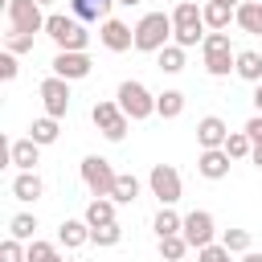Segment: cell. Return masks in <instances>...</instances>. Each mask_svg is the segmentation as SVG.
<instances>
[{"mask_svg":"<svg viewBox=\"0 0 262 262\" xmlns=\"http://www.w3.org/2000/svg\"><path fill=\"white\" fill-rule=\"evenodd\" d=\"M188 250H192V246L184 242V233H176V237H160V258H164V262H184Z\"/></svg>","mask_w":262,"mask_h":262,"instance_id":"28","label":"cell"},{"mask_svg":"<svg viewBox=\"0 0 262 262\" xmlns=\"http://www.w3.org/2000/svg\"><path fill=\"white\" fill-rule=\"evenodd\" d=\"M37 94H41V106H45L49 119H66V111H70V82H66V78L49 74V78L37 86Z\"/></svg>","mask_w":262,"mask_h":262,"instance_id":"9","label":"cell"},{"mask_svg":"<svg viewBox=\"0 0 262 262\" xmlns=\"http://www.w3.org/2000/svg\"><path fill=\"white\" fill-rule=\"evenodd\" d=\"M217 4H229V8H233V12H237V4H242V0H217Z\"/></svg>","mask_w":262,"mask_h":262,"instance_id":"43","label":"cell"},{"mask_svg":"<svg viewBox=\"0 0 262 262\" xmlns=\"http://www.w3.org/2000/svg\"><path fill=\"white\" fill-rule=\"evenodd\" d=\"M90 119H94V127L102 131V139H111V143H119V139L127 135V123H131V119L119 111V102H106V98L90 106Z\"/></svg>","mask_w":262,"mask_h":262,"instance_id":"7","label":"cell"},{"mask_svg":"<svg viewBox=\"0 0 262 262\" xmlns=\"http://www.w3.org/2000/svg\"><path fill=\"white\" fill-rule=\"evenodd\" d=\"M242 262H262V254H254V250H246V254H242Z\"/></svg>","mask_w":262,"mask_h":262,"instance_id":"42","label":"cell"},{"mask_svg":"<svg viewBox=\"0 0 262 262\" xmlns=\"http://www.w3.org/2000/svg\"><path fill=\"white\" fill-rule=\"evenodd\" d=\"M196 262H233V254L221 246V242H213V246H205V250H196Z\"/></svg>","mask_w":262,"mask_h":262,"instance_id":"35","label":"cell"},{"mask_svg":"<svg viewBox=\"0 0 262 262\" xmlns=\"http://www.w3.org/2000/svg\"><path fill=\"white\" fill-rule=\"evenodd\" d=\"M225 151H229V160H246V156L254 151V139H250L246 131H229V139H225Z\"/></svg>","mask_w":262,"mask_h":262,"instance_id":"30","label":"cell"},{"mask_svg":"<svg viewBox=\"0 0 262 262\" xmlns=\"http://www.w3.org/2000/svg\"><path fill=\"white\" fill-rule=\"evenodd\" d=\"M33 233H37V217H33V213H16V217L8 221V237H16V242H37Z\"/></svg>","mask_w":262,"mask_h":262,"instance_id":"27","label":"cell"},{"mask_svg":"<svg viewBox=\"0 0 262 262\" xmlns=\"http://www.w3.org/2000/svg\"><path fill=\"white\" fill-rule=\"evenodd\" d=\"M57 119H49V115H41V119H33V127H29V139L37 143V147H49V143H57Z\"/></svg>","mask_w":262,"mask_h":262,"instance_id":"24","label":"cell"},{"mask_svg":"<svg viewBox=\"0 0 262 262\" xmlns=\"http://www.w3.org/2000/svg\"><path fill=\"white\" fill-rule=\"evenodd\" d=\"M225 139H229V127H225V119H217V115H205V119L196 123V143H201V151H209V147H225Z\"/></svg>","mask_w":262,"mask_h":262,"instance_id":"14","label":"cell"},{"mask_svg":"<svg viewBox=\"0 0 262 262\" xmlns=\"http://www.w3.org/2000/svg\"><path fill=\"white\" fill-rule=\"evenodd\" d=\"M29 262H61L53 242H29Z\"/></svg>","mask_w":262,"mask_h":262,"instance_id":"34","label":"cell"},{"mask_svg":"<svg viewBox=\"0 0 262 262\" xmlns=\"http://www.w3.org/2000/svg\"><path fill=\"white\" fill-rule=\"evenodd\" d=\"M115 180H119V172L111 168V160H102V156H86L82 160V184L90 188V196H111Z\"/></svg>","mask_w":262,"mask_h":262,"instance_id":"6","label":"cell"},{"mask_svg":"<svg viewBox=\"0 0 262 262\" xmlns=\"http://www.w3.org/2000/svg\"><path fill=\"white\" fill-rule=\"evenodd\" d=\"M201 57H205V70H209L213 78H225V74L233 70V61H237V53L229 49V33H205Z\"/></svg>","mask_w":262,"mask_h":262,"instance_id":"5","label":"cell"},{"mask_svg":"<svg viewBox=\"0 0 262 262\" xmlns=\"http://www.w3.org/2000/svg\"><path fill=\"white\" fill-rule=\"evenodd\" d=\"M98 41H102L111 53H123V49H131V45H135V29H131V25H123V20H115V16H106V20H102V29H98Z\"/></svg>","mask_w":262,"mask_h":262,"instance_id":"12","label":"cell"},{"mask_svg":"<svg viewBox=\"0 0 262 262\" xmlns=\"http://www.w3.org/2000/svg\"><path fill=\"white\" fill-rule=\"evenodd\" d=\"M57 242H61L66 250H78V246H86V242H90V225H86V221H61Z\"/></svg>","mask_w":262,"mask_h":262,"instance_id":"23","label":"cell"},{"mask_svg":"<svg viewBox=\"0 0 262 262\" xmlns=\"http://www.w3.org/2000/svg\"><path fill=\"white\" fill-rule=\"evenodd\" d=\"M242 131H246V135H250L254 143H262V115H254V119H250V123H246Z\"/></svg>","mask_w":262,"mask_h":262,"instance_id":"38","label":"cell"},{"mask_svg":"<svg viewBox=\"0 0 262 262\" xmlns=\"http://www.w3.org/2000/svg\"><path fill=\"white\" fill-rule=\"evenodd\" d=\"M41 192H45V184H41L37 172H16V180H12V196L16 201H37Z\"/></svg>","mask_w":262,"mask_h":262,"instance_id":"22","label":"cell"},{"mask_svg":"<svg viewBox=\"0 0 262 262\" xmlns=\"http://www.w3.org/2000/svg\"><path fill=\"white\" fill-rule=\"evenodd\" d=\"M115 102H119V111H123L131 123H143V119H151V115H156V94H151L143 82H135V78L119 82Z\"/></svg>","mask_w":262,"mask_h":262,"instance_id":"3","label":"cell"},{"mask_svg":"<svg viewBox=\"0 0 262 262\" xmlns=\"http://www.w3.org/2000/svg\"><path fill=\"white\" fill-rule=\"evenodd\" d=\"M0 262H29V246H20L16 237L0 242Z\"/></svg>","mask_w":262,"mask_h":262,"instance_id":"33","label":"cell"},{"mask_svg":"<svg viewBox=\"0 0 262 262\" xmlns=\"http://www.w3.org/2000/svg\"><path fill=\"white\" fill-rule=\"evenodd\" d=\"M115 4H123V8H131V4H139V0H115Z\"/></svg>","mask_w":262,"mask_h":262,"instance_id":"44","label":"cell"},{"mask_svg":"<svg viewBox=\"0 0 262 262\" xmlns=\"http://www.w3.org/2000/svg\"><path fill=\"white\" fill-rule=\"evenodd\" d=\"M258 4H262V0H258Z\"/></svg>","mask_w":262,"mask_h":262,"instance_id":"47","label":"cell"},{"mask_svg":"<svg viewBox=\"0 0 262 262\" xmlns=\"http://www.w3.org/2000/svg\"><path fill=\"white\" fill-rule=\"evenodd\" d=\"M201 16H205V29L209 33H225L229 20H233V8L229 4H217V0H205L201 4Z\"/></svg>","mask_w":262,"mask_h":262,"instance_id":"18","label":"cell"},{"mask_svg":"<svg viewBox=\"0 0 262 262\" xmlns=\"http://www.w3.org/2000/svg\"><path fill=\"white\" fill-rule=\"evenodd\" d=\"M172 12H147L135 25V49L139 53H160L164 45H172Z\"/></svg>","mask_w":262,"mask_h":262,"instance_id":"2","label":"cell"},{"mask_svg":"<svg viewBox=\"0 0 262 262\" xmlns=\"http://www.w3.org/2000/svg\"><path fill=\"white\" fill-rule=\"evenodd\" d=\"M90 4H94V8L102 12V20H106V16H111V4H115V0H90Z\"/></svg>","mask_w":262,"mask_h":262,"instance_id":"39","label":"cell"},{"mask_svg":"<svg viewBox=\"0 0 262 262\" xmlns=\"http://www.w3.org/2000/svg\"><path fill=\"white\" fill-rule=\"evenodd\" d=\"M172 29H176V33H172V41H176L180 49H192L196 41H205V33H201V29H205L201 8H196L192 0H180V4L172 8Z\"/></svg>","mask_w":262,"mask_h":262,"instance_id":"4","label":"cell"},{"mask_svg":"<svg viewBox=\"0 0 262 262\" xmlns=\"http://www.w3.org/2000/svg\"><path fill=\"white\" fill-rule=\"evenodd\" d=\"M8 160H12L20 172H33V168L41 164V147H37L29 135H25V139H12V143H8Z\"/></svg>","mask_w":262,"mask_h":262,"instance_id":"16","label":"cell"},{"mask_svg":"<svg viewBox=\"0 0 262 262\" xmlns=\"http://www.w3.org/2000/svg\"><path fill=\"white\" fill-rule=\"evenodd\" d=\"M254 106H258V115H262V82L254 86Z\"/></svg>","mask_w":262,"mask_h":262,"instance_id":"41","label":"cell"},{"mask_svg":"<svg viewBox=\"0 0 262 262\" xmlns=\"http://www.w3.org/2000/svg\"><path fill=\"white\" fill-rule=\"evenodd\" d=\"M119 237H123V225H119V221H115V225L90 229V242H94V246H119Z\"/></svg>","mask_w":262,"mask_h":262,"instance_id":"32","label":"cell"},{"mask_svg":"<svg viewBox=\"0 0 262 262\" xmlns=\"http://www.w3.org/2000/svg\"><path fill=\"white\" fill-rule=\"evenodd\" d=\"M4 49H8V53H29V49H33V37H29V33H8V37H4Z\"/></svg>","mask_w":262,"mask_h":262,"instance_id":"36","label":"cell"},{"mask_svg":"<svg viewBox=\"0 0 262 262\" xmlns=\"http://www.w3.org/2000/svg\"><path fill=\"white\" fill-rule=\"evenodd\" d=\"M160 70H164V74H180V70H184V49H180L176 41L160 49Z\"/></svg>","mask_w":262,"mask_h":262,"instance_id":"29","label":"cell"},{"mask_svg":"<svg viewBox=\"0 0 262 262\" xmlns=\"http://www.w3.org/2000/svg\"><path fill=\"white\" fill-rule=\"evenodd\" d=\"M250 160H254V164L262 168V143H254V151H250Z\"/></svg>","mask_w":262,"mask_h":262,"instance_id":"40","label":"cell"},{"mask_svg":"<svg viewBox=\"0 0 262 262\" xmlns=\"http://www.w3.org/2000/svg\"><path fill=\"white\" fill-rule=\"evenodd\" d=\"M90 229H98V225H115V201L111 196H94L90 205H86V217H82Z\"/></svg>","mask_w":262,"mask_h":262,"instance_id":"19","label":"cell"},{"mask_svg":"<svg viewBox=\"0 0 262 262\" xmlns=\"http://www.w3.org/2000/svg\"><path fill=\"white\" fill-rule=\"evenodd\" d=\"M37 4H53V0H37Z\"/></svg>","mask_w":262,"mask_h":262,"instance_id":"45","label":"cell"},{"mask_svg":"<svg viewBox=\"0 0 262 262\" xmlns=\"http://www.w3.org/2000/svg\"><path fill=\"white\" fill-rule=\"evenodd\" d=\"M147 184H151V196H160V205H176V201H180V192H184L180 172H176L172 164H156V168H151V176H147Z\"/></svg>","mask_w":262,"mask_h":262,"instance_id":"10","label":"cell"},{"mask_svg":"<svg viewBox=\"0 0 262 262\" xmlns=\"http://www.w3.org/2000/svg\"><path fill=\"white\" fill-rule=\"evenodd\" d=\"M151 229H156V237H176V233L184 229V217H180L172 205H160V213H156Z\"/></svg>","mask_w":262,"mask_h":262,"instance_id":"21","label":"cell"},{"mask_svg":"<svg viewBox=\"0 0 262 262\" xmlns=\"http://www.w3.org/2000/svg\"><path fill=\"white\" fill-rule=\"evenodd\" d=\"M90 57L86 53H57L53 57V74L57 78H66V82H78V78H90Z\"/></svg>","mask_w":262,"mask_h":262,"instance_id":"13","label":"cell"},{"mask_svg":"<svg viewBox=\"0 0 262 262\" xmlns=\"http://www.w3.org/2000/svg\"><path fill=\"white\" fill-rule=\"evenodd\" d=\"M233 74L258 86V82H262V53H258V49H242L237 61H233Z\"/></svg>","mask_w":262,"mask_h":262,"instance_id":"20","label":"cell"},{"mask_svg":"<svg viewBox=\"0 0 262 262\" xmlns=\"http://www.w3.org/2000/svg\"><path fill=\"white\" fill-rule=\"evenodd\" d=\"M233 20H237V29H242V33L262 37V4H258V0H242V4H237V12H233Z\"/></svg>","mask_w":262,"mask_h":262,"instance_id":"17","label":"cell"},{"mask_svg":"<svg viewBox=\"0 0 262 262\" xmlns=\"http://www.w3.org/2000/svg\"><path fill=\"white\" fill-rule=\"evenodd\" d=\"M196 172H201L205 180H225V176H229V151H225V147L201 151V156H196Z\"/></svg>","mask_w":262,"mask_h":262,"instance_id":"15","label":"cell"},{"mask_svg":"<svg viewBox=\"0 0 262 262\" xmlns=\"http://www.w3.org/2000/svg\"><path fill=\"white\" fill-rule=\"evenodd\" d=\"M156 115H160V119H180V115H184V94H180V90L156 94Z\"/></svg>","mask_w":262,"mask_h":262,"instance_id":"25","label":"cell"},{"mask_svg":"<svg viewBox=\"0 0 262 262\" xmlns=\"http://www.w3.org/2000/svg\"><path fill=\"white\" fill-rule=\"evenodd\" d=\"M45 37L57 45V53H86L90 45V33L78 16H61V12H49L45 20Z\"/></svg>","mask_w":262,"mask_h":262,"instance_id":"1","label":"cell"},{"mask_svg":"<svg viewBox=\"0 0 262 262\" xmlns=\"http://www.w3.org/2000/svg\"><path fill=\"white\" fill-rule=\"evenodd\" d=\"M0 78H4V82L16 78V53H8V49L0 53Z\"/></svg>","mask_w":262,"mask_h":262,"instance_id":"37","label":"cell"},{"mask_svg":"<svg viewBox=\"0 0 262 262\" xmlns=\"http://www.w3.org/2000/svg\"><path fill=\"white\" fill-rule=\"evenodd\" d=\"M184 242L192 246V250H205V246H213V233H217V225H213V213L209 209H192L188 217H184Z\"/></svg>","mask_w":262,"mask_h":262,"instance_id":"11","label":"cell"},{"mask_svg":"<svg viewBox=\"0 0 262 262\" xmlns=\"http://www.w3.org/2000/svg\"><path fill=\"white\" fill-rule=\"evenodd\" d=\"M61 262H74V258H61Z\"/></svg>","mask_w":262,"mask_h":262,"instance_id":"46","label":"cell"},{"mask_svg":"<svg viewBox=\"0 0 262 262\" xmlns=\"http://www.w3.org/2000/svg\"><path fill=\"white\" fill-rule=\"evenodd\" d=\"M139 196V180L131 176V172H119V180H115V192H111V201L115 205H131Z\"/></svg>","mask_w":262,"mask_h":262,"instance_id":"26","label":"cell"},{"mask_svg":"<svg viewBox=\"0 0 262 262\" xmlns=\"http://www.w3.org/2000/svg\"><path fill=\"white\" fill-rule=\"evenodd\" d=\"M45 12H41V4L37 0H8V29L12 33H41L45 29Z\"/></svg>","mask_w":262,"mask_h":262,"instance_id":"8","label":"cell"},{"mask_svg":"<svg viewBox=\"0 0 262 262\" xmlns=\"http://www.w3.org/2000/svg\"><path fill=\"white\" fill-rule=\"evenodd\" d=\"M221 246H225L229 254H246V250H250V229H225V233H221Z\"/></svg>","mask_w":262,"mask_h":262,"instance_id":"31","label":"cell"}]
</instances>
